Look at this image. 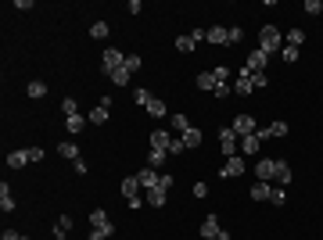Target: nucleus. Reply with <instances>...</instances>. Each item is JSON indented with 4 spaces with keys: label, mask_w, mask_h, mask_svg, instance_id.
Wrapping results in <instances>:
<instances>
[{
    "label": "nucleus",
    "mask_w": 323,
    "mask_h": 240,
    "mask_svg": "<svg viewBox=\"0 0 323 240\" xmlns=\"http://www.w3.org/2000/svg\"><path fill=\"white\" fill-rule=\"evenodd\" d=\"M259 51H266V54L284 51V36H280L276 26H262V29H259Z\"/></svg>",
    "instance_id": "obj_1"
},
{
    "label": "nucleus",
    "mask_w": 323,
    "mask_h": 240,
    "mask_svg": "<svg viewBox=\"0 0 323 240\" xmlns=\"http://www.w3.org/2000/svg\"><path fill=\"white\" fill-rule=\"evenodd\" d=\"M122 197H126V204H129V208H140V204H144V186H140V179H136V176L122 179Z\"/></svg>",
    "instance_id": "obj_2"
},
{
    "label": "nucleus",
    "mask_w": 323,
    "mask_h": 240,
    "mask_svg": "<svg viewBox=\"0 0 323 240\" xmlns=\"http://www.w3.org/2000/svg\"><path fill=\"white\" fill-rule=\"evenodd\" d=\"M219 151H223L226 158L237 154V133H234V126H223V129H219Z\"/></svg>",
    "instance_id": "obj_3"
},
{
    "label": "nucleus",
    "mask_w": 323,
    "mask_h": 240,
    "mask_svg": "<svg viewBox=\"0 0 323 240\" xmlns=\"http://www.w3.org/2000/svg\"><path fill=\"white\" fill-rule=\"evenodd\" d=\"M101 61H104V68H108V76H111L115 68H122V65H126V58H122V51H119V47H104Z\"/></svg>",
    "instance_id": "obj_4"
},
{
    "label": "nucleus",
    "mask_w": 323,
    "mask_h": 240,
    "mask_svg": "<svg viewBox=\"0 0 323 240\" xmlns=\"http://www.w3.org/2000/svg\"><path fill=\"white\" fill-rule=\"evenodd\" d=\"M255 86H251V72H248V65L244 68H237V79H234V93H241V97H248Z\"/></svg>",
    "instance_id": "obj_5"
},
{
    "label": "nucleus",
    "mask_w": 323,
    "mask_h": 240,
    "mask_svg": "<svg viewBox=\"0 0 323 240\" xmlns=\"http://www.w3.org/2000/svg\"><path fill=\"white\" fill-rule=\"evenodd\" d=\"M136 179H140V186H144V190L161 186V172H158V169H151V165H147V169H140V172H136Z\"/></svg>",
    "instance_id": "obj_6"
},
{
    "label": "nucleus",
    "mask_w": 323,
    "mask_h": 240,
    "mask_svg": "<svg viewBox=\"0 0 323 240\" xmlns=\"http://www.w3.org/2000/svg\"><path fill=\"white\" fill-rule=\"evenodd\" d=\"M166 186H151V190H144V204L147 208H161V204H166Z\"/></svg>",
    "instance_id": "obj_7"
},
{
    "label": "nucleus",
    "mask_w": 323,
    "mask_h": 240,
    "mask_svg": "<svg viewBox=\"0 0 323 240\" xmlns=\"http://www.w3.org/2000/svg\"><path fill=\"white\" fill-rule=\"evenodd\" d=\"M255 129H259V126H255L251 115H237V118H234V133H237V136H251Z\"/></svg>",
    "instance_id": "obj_8"
},
{
    "label": "nucleus",
    "mask_w": 323,
    "mask_h": 240,
    "mask_svg": "<svg viewBox=\"0 0 323 240\" xmlns=\"http://www.w3.org/2000/svg\"><path fill=\"white\" fill-rule=\"evenodd\" d=\"M244 169H248V165H244V158H241V154H234V158H226L223 176H226V179H234V176H244Z\"/></svg>",
    "instance_id": "obj_9"
},
{
    "label": "nucleus",
    "mask_w": 323,
    "mask_h": 240,
    "mask_svg": "<svg viewBox=\"0 0 323 240\" xmlns=\"http://www.w3.org/2000/svg\"><path fill=\"white\" fill-rule=\"evenodd\" d=\"M266 65H269V54L266 51H251L248 54V72H266Z\"/></svg>",
    "instance_id": "obj_10"
},
{
    "label": "nucleus",
    "mask_w": 323,
    "mask_h": 240,
    "mask_svg": "<svg viewBox=\"0 0 323 240\" xmlns=\"http://www.w3.org/2000/svg\"><path fill=\"white\" fill-rule=\"evenodd\" d=\"M255 176H259L262 183H269V179L276 176V161H273V158H262V161L255 165Z\"/></svg>",
    "instance_id": "obj_11"
},
{
    "label": "nucleus",
    "mask_w": 323,
    "mask_h": 240,
    "mask_svg": "<svg viewBox=\"0 0 323 240\" xmlns=\"http://www.w3.org/2000/svg\"><path fill=\"white\" fill-rule=\"evenodd\" d=\"M86 126H90V118H86L83 111H76V115H68V118H65V129H68V133H83Z\"/></svg>",
    "instance_id": "obj_12"
},
{
    "label": "nucleus",
    "mask_w": 323,
    "mask_h": 240,
    "mask_svg": "<svg viewBox=\"0 0 323 240\" xmlns=\"http://www.w3.org/2000/svg\"><path fill=\"white\" fill-rule=\"evenodd\" d=\"M219 233H223V226H219V219H216V215H209V219L201 222V236H205V240H216Z\"/></svg>",
    "instance_id": "obj_13"
},
{
    "label": "nucleus",
    "mask_w": 323,
    "mask_h": 240,
    "mask_svg": "<svg viewBox=\"0 0 323 240\" xmlns=\"http://www.w3.org/2000/svg\"><path fill=\"white\" fill-rule=\"evenodd\" d=\"M169 143H173V136H169V129H151V147H161V151H169Z\"/></svg>",
    "instance_id": "obj_14"
},
{
    "label": "nucleus",
    "mask_w": 323,
    "mask_h": 240,
    "mask_svg": "<svg viewBox=\"0 0 323 240\" xmlns=\"http://www.w3.org/2000/svg\"><path fill=\"white\" fill-rule=\"evenodd\" d=\"M29 165V147H22V151H11L8 154V169H26Z\"/></svg>",
    "instance_id": "obj_15"
},
{
    "label": "nucleus",
    "mask_w": 323,
    "mask_h": 240,
    "mask_svg": "<svg viewBox=\"0 0 323 240\" xmlns=\"http://www.w3.org/2000/svg\"><path fill=\"white\" fill-rule=\"evenodd\" d=\"M147 115H151V118H169V108H166V101H161V97H151V104H147Z\"/></svg>",
    "instance_id": "obj_16"
},
{
    "label": "nucleus",
    "mask_w": 323,
    "mask_h": 240,
    "mask_svg": "<svg viewBox=\"0 0 323 240\" xmlns=\"http://www.w3.org/2000/svg\"><path fill=\"white\" fill-rule=\"evenodd\" d=\"M216 86H219L216 72H201V76H198V90H205V93H216Z\"/></svg>",
    "instance_id": "obj_17"
},
{
    "label": "nucleus",
    "mask_w": 323,
    "mask_h": 240,
    "mask_svg": "<svg viewBox=\"0 0 323 240\" xmlns=\"http://www.w3.org/2000/svg\"><path fill=\"white\" fill-rule=\"evenodd\" d=\"M180 140H183V147H187V151H194V147H201V129H194V126H191Z\"/></svg>",
    "instance_id": "obj_18"
},
{
    "label": "nucleus",
    "mask_w": 323,
    "mask_h": 240,
    "mask_svg": "<svg viewBox=\"0 0 323 240\" xmlns=\"http://www.w3.org/2000/svg\"><path fill=\"white\" fill-rule=\"evenodd\" d=\"M166 158H169V151L151 147V154H147V165H151V169H161V165H166Z\"/></svg>",
    "instance_id": "obj_19"
},
{
    "label": "nucleus",
    "mask_w": 323,
    "mask_h": 240,
    "mask_svg": "<svg viewBox=\"0 0 323 240\" xmlns=\"http://www.w3.org/2000/svg\"><path fill=\"white\" fill-rule=\"evenodd\" d=\"M0 211H15V197H11L8 183H0Z\"/></svg>",
    "instance_id": "obj_20"
},
{
    "label": "nucleus",
    "mask_w": 323,
    "mask_h": 240,
    "mask_svg": "<svg viewBox=\"0 0 323 240\" xmlns=\"http://www.w3.org/2000/svg\"><path fill=\"white\" fill-rule=\"evenodd\" d=\"M226 36H230L226 26H212V29H209V43H223V47H226Z\"/></svg>",
    "instance_id": "obj_21"
},
{
    "label": "nucleus",
    "mask_w": 323,
    "mask_h": 240,
    "mask_svg": "<svg viewBox=\"0 0 323 240\" xmlns=\"http://www.w3.org/2000/svg\"><path fill=\"white\" fill-rule=\"evenodd\" d=\"M108 111H111V108H101V104H97V108H90V115H86V118H90V126H104V122H108Z\"/></svg>",
    "instance_id": "obj_22"
},
{
    "label": "nucleus",
    "mask_w": 323,
    "mask_h": 240,
    "mask_svg": "<svg viewBox=\"0 0 323 240\" xmlns=\"http://www.w3.org/2000/svg\"><path fill=\"white\" fill-rule=\"evenodd\" d=\"M169 126L176 129V136H183V133L191 129V122H187V115H180V111H176V115H169Z\"/></svg>",
    "instance_id": "obj_23"
},
{
    "label": "nucleus",
    "mask_w": 323,
    "mask_h": 240,
    "mask_svg": "<svg viewBox=\"0 0 323 240\" xmlns=\"http://www.w3.org/2000/svg\"><path fill=\"white\" fill-rule=\"evenodd\" d=\"M259 147H262V140L251 133V136H241V151L244 154H259Z\"/></svg>",
    "instance_id": "obj_24"
},
{
    "label": "nucleus",
    "mask_w": 323,
    "mask_h": 240,
    "mask_svg": "<svg viewBox=\"0 0 323 240\" xmlns=\"http://www.w3.org/2000/svg\"><path fill=\"white\" fill-rule=\"evenodd\" d=\"M273 179H276V183H284V186L291 183V165H287L284 158H276V176H273Z\"/></svg>",
    "instance_id": "obj_25"
},
{
    "label": "nucleus",
    "mask_w": 323,
    "mask_h": 240,
    "mask_svg": "<svg viewBox=\"0 0 323 240\" xmlns=\"http://www.w3.org/2000/svg\"><path fill=\"white\" fill-rule=\"evenodd\" d=\"M269 194H273V186H269V183H262V179L251 186V201H269Z\"/></svg>",
    "instance_id": "obj_26"
},
{
    "label": "nucleus",
    "mask_w": 323,
    "mask_h": 240,
    "mask_svg": "<svg viewBox=\"0 0 323 240\" xmlns=\"http://www.w3.org/2000/svg\"><path fill=\"white\" fill-rule=\"evenodd\" d=\"M68 233H72V219H68V215H61V219L54 222V236H58V240H65Z\"/></svg>",
    "instance_id": "obj_27"
},
{
    "label": "nucleus",
    "mask_w": 323,
    "mask_h": 240,
    "mask_svg": "<svg viewBox=\"0 0 323 240\" xmlns=\"http://www.w3.org/2000/svg\"><path fill=\"white\" fill-rule=\"evenodd\" d=\"M115 226H90V240H111Z\"/></svg>",
    "instance_id": "obj_28"
},
{
    "label": "nucleus",
    "mask_w": 323,
    "mask_h": 240,
    "mask_svg": "<svg viewBox=\"0 0 323 240\" xmlns=\"http://www.w3.org/2000/svg\"><path fill=\"white\" fill-rule=\"evenodd\" d=\"M284 43H287V47H302V43H305V29H291V33L284 36Z\"/></svg>",
    "instance_id": "obj_29"
},
{
    "label": "nucleus",
    "mask_w": 323,
    "mask_h": 240,
    "mask_svg": "<svg viewBox=\"0 0 323 240\" xmlns=\"http://www.w3.org/2000/svg\"><path fill=\"white\" fill-rule=\"evenodd\" d=\"M26 93H29V97H36V101H40V97H47V83H40V79H33V83H29V86H26Z\"/></svg>",
    "instance_id": "obj_30"
},
{
    "label": "nucleus",
    "mask_w": 323,
    "mask_h": 240,
    "mask_svg": "<svg viewBox=\"0 0 323 240\" xmlns=\"http://www.w3.org/2000/svg\"><path fill=\"white\" fill-rule=\"evenodd\" d=\"M58 154H61V158H68V161H76V158H79V147H76V143H65V140H61V143H58Z\"/></svg>",
    "instance_id": "obj_31"
},
{
    "label": "nucleus",
    "mask_w": 323,
    "mask_h": 240,
    "mask_svg": "<svg viewBox=\"0 0 323 240\" xmlns=\"http://www.w3.org/2000/svg\"><path fill=\"white\" fill-rule=\"evenodd\" d=\"M90 226H111L108 211H104V208H94V211H90Z\"/></svg>",
    "instance_id": "obj_32"
},
{
    "label": "nucleus",
    "mask_w": 323,
    "mask_h": 240,
    "mask_svg": "<svg viewBox=\"0 0 323 240\" xmlns=\"http://www.w3.org/2000/svg\"><path fill=\"white\" fill-rule=\"evenodd\" d=\"M108 33H111L108 22H94V26H90V36H94V40H108Z\"/></svg>",
    "instance_id": "obj_33"
},
{
    "label": "nucleus",
    "mask_w": 323,
    "mask_h": 240,
    "mask_svg": "<svg viewBox=\"0 0 323 240\" xmlns=\"http://www.w3.org/2000/svg\"><path fill=\"white\" fill-rule=\"evenodd\" d=\"M129 76H133V72L122 65V68H115V72H111V83H115V86H126V83H129Z\"/></svg>",
    "instance_id": "obj_34"
},
{
    "label": "nucleus",
    "mask_w": 323,
    "mask_h": 240,
    "mask_svg": "<svg viewBox=\"0 0 323 240\" xmlns=\"http://www.w3.org/2000/svg\"><path fill=\"white\" fill-rule=\"evenodd\" d=\"M244 40V33H241V26H230V36H226V47H237Z\"/></svg>",
    "instance_id": "obj_35"
},
{
    "label": "nucleus",
    "mask_w": 323,
    "mask_h": 240,
    "mask_svg": "<svg viewBox=\"0 0 323 240\" xmlns=\"http://www.w3.org/2000/svg\"><path fill=\"white\" fill-rule=\"evenodd\" d=\"M194 47H198V43H194L191 36H180V40H176V51H180V54H191Z\"/></svg>",
    "instance_id": "obj_36"
},
{
    "label": "nucleus",
    "mask_w": 323,
    "mask_h": 240,
    "mask_svg": "<svg viewBox=\"0 0 323 240\" xmlns=\"http://www.w3.org/2000/svg\"><path fill=\"white\" fill-rule=\"evenodd\" d=\"M251 86H255V90H266V86H269V76H266V72H251Z\"/></svg>",
    "instance_id": "obj_37"
},
{
    "label": "nucleus",
    "mask_w": 323,
    "mask_h": 240,
    "mask_svg": "<svg viewBox=\"0 0 323 240\" xmlns=\"http://www.w3.org/2000/svg\"><path fill=\"white\" fill-rule=\"evenodd\" d=\"M280 58H284L287 65H294V61H298V47H287V43H284V51H280Z\"/></svg>",
    "instance_id": "obj_38"
},
{
    "label": "nucleus",
    "mask_w": 323,
    "mask_h": 240,
    "mask_svg": "<svg viewBox=\"0 0 323 240\" xmlns=\"http://www.w3.org/2000/svg\"><path fill=\"white\" fill-rule=\"evenodd\" d=\"M212 72H216V79H219V83H230V65H216Z\"/></svg>",
    "instance_id": "obj_39"
},
{
    "label": "nucleus",
    "mask_w": 323,
    "mask_h": 240,
    "mask_svg": "<svg viewBox=\"0 0 323 240\" xmlns=\"http://www.w3.org/2000/svg\"><path fill=\"white\" fill-rule=\"evenodd\" d=\"M269 201H273V204H284V201H287V190H284V186H273Z\"/></svg>",
    "instance_id": "obj_40"
},
{
    "label": "nucleus",
    "mask_w": 323,
    "mask_h": 240,
    "mask_svg": "<svg viewBox=\"0 0 323 240\" xmlns=\"http://www.w3.org/2000/svg\"><path fill=\"white\" fill-rule=\"evenodd\" d=\"M140 65H144V61H140V54H126V68H129V72H136Z\"/></svg>",
    "instance_id": "obj_41"
},
{
    "label": "nucleus",
    "mask_w": 323,
    "mask_h": 240,
    "mask_svg": "<svg viewBox=\"0 0 323 240\" xmlns=\"http://www.w3.org/2000/svg\"><path fill=\"white\" fill-rule=\"evenodd\" d=\"M319 11H323L319 0H305V15H319Z\"/></svg>",
    "instance_id": "obj_42"
},
{
    "label": "nucleus",
    "mask_w": 323,
    "mask_h": 240,
    "mask_svg": "<svg viewBox=\"0 0 323 240\" xmlns=\"http://www.w3.org/2000/svg\"><path fill=\"white\" fill-rule=\"evenodd\" d=\"M191 40H194V43H209V29H194Z\"/></svg>",
    "instance_id": "obj_43"
},
{
    "label": "nucleus",
    "mask_w": 323,
    "mask_h": 240,
    "mask_svg": "<svg viewBox=\"0 0 323 240\" xmlns=\"http://www.w3.org/2000/svg\"><path fill=\"white\" fill-rule=\"evenodd\" d=\"M133 97H136V104H140V108H147V104H151V93H147V90H136Z\"/></svg>",
    "instance_id": "obj_44"
},
{
    "label": "nucleus",
    "mask_w": 323,
    "mask_h": 240,
    "mask_svg": "<svg viewBox=\"0 0 323 240\" xmlns=\"http://www.w3.org/2000/svg\"><path fill=\"white\" fill-rule=\"evenodd\" d=\"M61 111H65V118H68V115H76L79 108H76V101H72V97H65V104H61Z\"/></svg>",
    "instance_id": "obj_45"
},
{
    "label": "nucleus",
    "mask_w": 323,
    "mask_h": 240,
    "mask_svg": "<svg viewBox=\"0 0 323 240\" xmlns=\"http://www.w3.org/2000/svg\"><path fill=\"white\" fill-rule=\"evenodd\" d=\"M269 129H273V136H287V129H291V126H287V122H273Z\"/></svg>",
    "instance_id": "obj_46"
},
{
    "label": "nucleus",
    "mask_w": 323,
    "mask_h": 240,
    "mask_svg": "<svg viewBox=\"0 0 323 240\" xmlns=\"http://www.w3.org/2000/svg\"><path fill=\"white\" fill-rule=\"evenodd\" d=\"M187 147H183V140L180 136H173V143H169V154H183Z\"/></svg>",
    "instance_id": "obj_47"
},
{
    "label": "nucleus",
    "mask_w": 323,
    "mask_h": 240,
    "mask_svg": "<svg viewBox=\"0 0 323 240\" xmlns=\"http://www.w3.org/2000/svg\"><path fill=\"white\" fill-rule=\"evenodd\" d=\"M230 93H234L230 83H219V86H216V97H230Z\"/></svg>",
    "instance_id": "obj_48"
},
{
    "label": "nucleus",
    "mask_w": 323,
    "mask_h": 240,
    "mask_svg": "<svg viewBox=\"0 0 323 240\" xmlns=\"http://www.w3.org/2000/svg\"><path fill=\"white\" fill-rule=\"evenodd\" d=\"M126 11H129V15H140V11H144V4H140V0H129Z\"/></svg>",
    "instance_id": "obj_49"
},
{
    "label": "nucleus",
    "mask_w": 323,
    "mask_h": 240,
    "mask_svg": "<svg viewBox=\"0 0 323 240\" xmlns=\"http://www.w3.org/2000/svg\"><path fill=\"white\" fill-rule=\"evenodd\" d=\"M29 161H43V147H29Z\"/></svg>",
    "instance_id": "obj_50"
},
{
    "label": "nucleus",
    "mask_w": 323,
    "mask_h": 240,
    "mask_svg": "<svg viewBox=\"0 0 323 240\" xmlns=\"http://www.w3.org/2000/svg\"><path fill=\"white\" fill-rule=\"evenodd\" d=\"M72 169H76V176H86V161H83V158H76Z\"/></svg>",
    "instance_id": "obj_51"
},
{
    "label": "nucleus",
    "mask_w": 323,
    "mask_h": 240,
    "mask_svg": "<svg viewBox=\"0 0 323 240\" xmlns=\"http://www.w3.org/2000/svg\"><path fill=\"white\" fill-rule=\"evenodd\" d=\"M194 197H209V186L205 183H194Z\"/></svg>",
    "instance_id": "obj_52"
},
{
    "label": "nucleus",
    "mask_w": 323,
    "mask_h": 240,
    "mask_svg": "<svg viewBox=\"0 0 323 240\" xmlns=\"http://www.w3.org/2000/svg\"><path fill=\"white\" fill-rule=\"evenodd\" d=\"M0 240H22V233H15V229H4V236Z\"/></svg>",
    "instance_id": "obj_53"
},
{
    "label": "nucleus",
    "mask_w": 323,
    "mask_h": 240,
    "mask_svg": "<svg viewBox=\"0 0 323 240\" xmlns=\"http://www.w3.org/2000/svg\"><path fill=\"white\" fill-rule=\"evenodd\" d=\"M216 240H234V236H230V233H226V229H223V233H219V236H216Z\"/></svg>",
    "instance_id": "obj_54"
},
{
    "label": "nucleus",
    "mask_w": 323,
    "mask_h": 240,
    "mask_svg": "<svg viewBox=\"0 0 323 240\" xmlns=\"http://www.w3.org/2000/svg\"><path fill=\"white\" fill-rule=\"evenodd\" d=\"M22 240H29V236H22Z\"/></svg>",
    "instance_id": "obj_55"
}]
</instances>
